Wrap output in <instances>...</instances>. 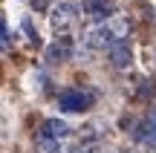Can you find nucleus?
I'll use <instances>...</instances> for the list:
<instances>
[{"label": "nucleus", "mask_w": 156, "mask_h": 153, "mask_svg": "<svg viewBox=\"0 0 156 153\" xmlns=\"http://www.w3.org/2000/svg\"><path fill=\"white\" fill-rule=\"evenodd\" d=\"M44 133H49L52 139H58V142H61V139H67L69 133H73V127H69L64 119H49V121L44 124Z\"/></svg>", "instance_id": "nucleus-6"}, {"label": "nucleus", "mask_w": 156, "mask_h": 153, "mask_svg": "<svg viewBox=\"0 0 156 153\" xmlns=\"http://www.w3.org/2000/svg\"><path fill=\"white\" fill-rule=\"evenodd\" d=\"M90 107H93V92H87V90H64L58 96L61 113H87Z\"/></svg>", "instance_id": "nucleus-3"}, {"label": "nucleus", "mask_w": 156, "mask_h": 153, "mask_svg": "<svg viewBox=\"0 0 156 153\" xmlns=\"http://www.w3.org/2000/svg\"><path fill=\"white\" fill-rule=\"evenodd\" d=\"M107 52H110V64L119 67V69H127L130 64H133V46L127 43V38L119 40V43H113Z\"/></svg>", "instance_id": "nucleus-4"}, {"label": "nucleus", "mask_w": 156, "mask_h": 153, "mask_svg": "<svg viewBox=\"0 0 156 153\" xmlns=\"http://www.w3.org/2000/svg\"><path fill=\"white\" fill-rule=\"evenodd\" d=\"M75 20H78V9L69 0H61V3L52 9V15H49V26H52V32L61 38V35H67L69 29L75 26Z\"/></svg>", "instance_id": "nucleus-2"}, {"label": "nucleus", "mask_w": 156, "mask_h": 153, "mask_svg": "<svg viewBox=\"0 0 156 153\" xmlns=\"http://www.w3.org/2000/svg\"><path fill=\"white\" fill-rule=\"evenodd\" d=\"M130 32L127 17H107V20L90 26L87 32H81V46L84 49H110L113 43L124 40Z\"/></svg>", "instance_id": "nucleus-1"}, {"label": "nucleus", "mask_w": 156, "mask_h": 153, "mask_svg": "<svg viewBox=\"0 0 156 153\" xmlns=\"http://www.w3.org/2000/svg\"><path fill=\"white\" fill-rule=\"evenodd\" d=\"M69 52H73V46H69L67 40H55V43L46 49V58H49V61H67Z\"/></svg>", "instance_id": "nucleus-7"}, {"label": "nucleus", "mask_w": 156, "mask_h": 153, "mask_svg": "<svg viewBox=\"0 0 156 153\" xmlns=\"http://www.w3.org/2000/svg\"><path fill=\"white\" fill-rule=\"evenodd\" d=\"M153 124H156V107H153Z\"/></svg>", "instance_id": "nucleus-10"}, {"label": "nucleus", "mask_w": 156, "mask_h": 153, "mask_svg": "<svg viewBox=\"0 0 156 153\" xmlns=\"http://www.w3.org/2000/svg\"><path fill=\"white\" fill-rule=\"evenodd\" d=\"M23 29H26V38H29V40H38V35H35V29H32V20H29V17L23 20Z\"/></svg>", "instance_id": "nucleus-9"}, {"label": "nucleus", "mask_w": 156, "mask_h": 153, "mask_svg": "<svg viewBox=\"0 0 156 153\" xmlns=\"http://www.w3.org/2000/svg\"><path fill=\"white\" fill-rule=\"evenodd\" d=\"M81 9H84V15H90V17L107 20V17L113 15V0H81Z\"/></svg>", "instance_id": "nucleus-5"}, {"label": "nucleus", "mask_w": 156, "mask_h": 153, "mask_svg": "<svg viewBox=\"0 0 156 153\" xmlns=\"http://www.w3.org/2000/svg\"><path fill=\"white\" fill-rule=\"evenodd\" d=\"M12 46V32H9V23L3 20V49H9Z\"/></svg>", "instance_id": "nucleus-8"}]
</instances>
